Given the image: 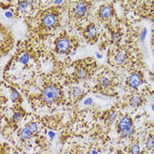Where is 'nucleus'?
<instances>
[{
	"instance_id": "nucleus-1",
	"label": "nucleus",
	"mask_w": 154,
	"mask_h": 154,
	"mask_svg": "<svg viewBox=\"0 0 154 154\" xmlns=\"http://www.w3.org/2000/svg\"><path fill=\"white\" fill-rule=\"evenodd\" d=\"M62 91L60 87L55 84L47 85L41 92L40 99L47 105H52L60 100Z\"/></svg>"
},
{
	"instance_id": "nucleus-2",
	"label": "nucleus",
	"mask_w": 154,
	"mask_h": 154,
	"mask_svg": "<svg viewBox=\"0 0 154 154\" xmlns=\"http://www.w3.org/2000/svg\"><path fill=\"white\" fill-rule=\"evenodd\" d=\"M58 21H59L58 13L54 11L46 12L42 15L40 20L42 27L46 29H52L56 27L58 24Z\"/></svg>"
},
{
	"instance_id": "nucleus-3",
	"label": "nucleus",
	"mask_w": 154,
	"mask_h": 154,
	"mask_svg": "<svg viewBox=\"0 0 154 154\" xmlns=\"http://www.w3.org/2000/svg\"><path fill=\"white\" fill-rule=\"evenodd\" d=\"M72 48V41L67 36H60L56 42V50L61 54H66Z\"/></svg>"
},
{
	"instance_id": "nucleus-4",
	"label": "nucleus",
	"mask_w": 154,
	"mask_h": 154,
	"mask_svg": "<svg viewBox=\"0 0 154 154\" xmlns=\"http://www.w3.org/2000/svg\"><path fill=\"white\" fill-rule=\"evenodd\" d=\"M88 9H89V5H88L87 2L78 1V2H77L75 4V5L73 6L72 13L77 18H83V17H85L87 14Z\"/></svg>"
},
{
	"instance_id": "nucleus-5",
	"label": "nucleus",
	"mask_w": 154,
	"mask_h": 154,
	"mask_svg": "<svg viewBox=\"0 0 154 154\" xmlns=\"http://www.w3.org/2000/svg\"><path fill=\"white\" fill-rule=\"evenodd\" d=\"M143 76L140 72H133L131 73L128 79H127V84L129 87L132 89H137L142 84H143Z\"/></svg>"
},
{
	"instance_id": "nucleus-6",
	"label": "nucleus",
	"mask_w": 154,
	"mask_h": 154,
	"mask_svg": "<svg viewBox=\"0 0 154 154\" xmlns=\"http://www.w3.org/2000/svg\"><path fill=\"white\" fill-rule=\"evenodd\" d=\"M113 12H114L113 9L110 5L104 4V5H101L99 10V17L103 20H108L112 17Z\"/></svg>"
},
{
	"instance_id": "nucleus-7",
	"label": "nucleus",
	"mask_w": 154,
	"mask_h": 154,
	"mask_svg": "<svg viewBox=\"0 0 154 154\" xmlns=\"http://www.w3.org/2000/svg\"><path fill=\"white\" fill-rule=\"evenodd\" d=\"M84 35L87 40H94L98 36V30H97V27H95V25L90 24L89 26H87L86 28L85 29Z\"/></svg>"
},
{
	"instance_id": "nucleus-8",
	"label": "nucleus",
	"mask_w": 154,
	"mask_h": 154,
	"mask_svg": "<svg viewBox=\"0 0 154 154\" xmlns=\"http://www.w3.org/2000/svg\"><path fill=\"white\" fill-rule=\"evenodd\" d=\"M132 125H133L132 119L129 116H125L119 121V122L117 124V129H118V131L120 133V132L123 131L124 129L129 128Z\"/></svg>"
},
{
	"instance_id": "nucleus-9",
	"label": "nucleus",
	"mask_w": 154,
	"mask_h": 154,
	"mask_svg": "<svg viewBox=\"0 0 154 154\" xmlns=\"http://www.w3.org/2000/svg\"><path fill=\"white\" fill-rule=\"evenodd\" d=\"M128 60V54L126 52V50L124 49H121V50H118L116 53L115 56H114V61L116 64H119V65H121V64H124Z\"/></svg>"
},
{
	"instance_id": "nucleus-10",
	"label": "nucleus",
	"mask_w": 154,
	"mask_h": 154,
	"mask_svg": "<svg viewBox=\"0 0 154 154\" xmlns=\"http://www.w3.org/2000/svg\"><path fill=\"white\" fill-rule=\"evenodd\" d=\"M113 85V81L108 76H102L99 79V86L103 91L109 90Z\"/></svg>"
},
{
	"instance_id": "nucleus-11",
	"label": "nucleus",
	"mask_w": 154,
	"mask_h": 154,
	"mask_svg": "<svg viewBox=\"0 0 154 154\" xmlns=\"http://www.w3.org/2000/svg\"><path fill=\"white\" fill-rule=\"evenodd\" d=\"M129 103L130 107H132L134 108H138L142 105L143 98L139 94H133L132 96H130V98L129 100Z\"/></svg>"
},
{
	"instance_id": "nucleus-12",
	"label": "nucleus",
	"mask_w": 154,
	"mask_h": 154,
	"mask_svg": "<svg viewBox=\"0 0 154 154\" xmlns=\"http://www.w3.org/2000/svg\"><path fill=\"white\" fill-rule=\"evenodd\" d=\"M75 75H76V77H77V79H80V80L85 79L89 76V72H88V70L85 67H84L82 65H79L76 69Z\"/></svg>"
},
{
	"instance_id": "nucleus-13",
	"label": "nucleus",
	"mask_w": 154,
	"mask_h": 154,
	"mask_svg": "<svg viewBox=\"0 0 154 154\" xmlns=\"http://www.w3.org/2000/svg\"><path fill=\"white\" fill-rule=\"evenodd\" d=\"M31 6H32L31 1H21V2H19V4L17 5V12L19 13L27 12Z\"/></svg>"
},
{
	"instance_id": "nucleus-14",
	"label": "nucleus",
	"mask_w": 154,
	"mask_h": 154,
	"mask_svg": "<svg viewBox=\"0 0 154 154\" xmlns=\"http://www.w3.org/2000/svg\"><path fill=\"white\" fill-rule=\"evenodd\" d=\"M117 113H116V111H110L107 116H106V118H105V122H106V124L108 125V126H111L112 124H114L115 123V121H116V120H117Z\"/></svg>"
},
{
	"instance_id": "nucleus-15",
	"label": "nucleus",
	"mask_w": 154,
	"mask_h": 154,
	"mask_svg": "<svg viewBox=\"0 0 154 154\" xmlns=\"http://www.w3.org/2000/svg\"><path fill=\"white\" fill-rule=\"evenodd\" d=\"M19 135H20V139H22V140H27V139H29L32 137V133L29 130V129L27 128V126L22 128L20 130V134Z\"/></svg>"
},
{
	"instance_id": "nucleus-16",
	"label": "nucleus",
	"mask_w": 154,
	"mask_h": 154,
	"mask_svg": "<svg viewBox=\"0 0 154 154\" xmlns=\"http://www.w3.org/2000/svg\"><path fill=\"white\" fill-rule=\"evenodd\" d=\"M84 94V90L80 86H74L72 89V96L74 100H78Z\"/></svg>"
},
{
	"instance_id": "nucleus-17",
	"label": "nucleus",
	"mask_w": 154,
	"mask_h": 154,
	"mask_svg": "<svg viewBox=\"0 0 154 154\" xmlns=\"http://www.w3.org/2000/svg\"><path fill=\"white\" fill-rule=\"evenodd\" d=\"M134 132H135V127H134V125H132L129 128L120 132V136H121V137H129L134 134Z\"/></svg>"
},
{
	"instance_id": "nucleus-18",
	"label": "nucleus",
	"mask_w": 154,
	"mask_h": 154,
	"mask_svg": "<svg viewBox=\"0 0 154 154\" xmlns=\"http://www.w3.org/2000/svg\"><path fill=\"white\" fill-rule=\"evenodd\" d=\"M30 61V56L27 54V53H23L21 54V56H20V58H19V62L23 64V65H27Z\"/></svg>"
},
{
	"instance_id": "nucleus-19",
	"label": "nucleus",
	"mask_w": 154,
	"mask_h": 154,
	"mask_svg": "<svg viewBox=\"0 0 154 154\" xmlns=\"http://www.w3.org/2000/svg\"><path fill=\"white\" fill-rule=\"evenodd\" d=\"M10 98H11V100L13 101V102H17V101H19L20 100V93L17 91V90H15V89H12V91H11V93H10Z\"/></svg>"
},
{
	"instance_id": "nucleus-20",
	"label": "nucleus",
	"mask_w": 154,
	"mask_h": 154,
	"mask_svg": "<svg viewBox=\"0 0 154 154\" xmlns=\"http://www.w3.org/2000/svg\"><path fill=\"white\" fill-rule=\"evenodd\" d=\"M141 147L137 143L132 144L129 147V153L130 154H140Z\"/></svg>"
},
{
	"instance_id": "nucleus-21",
	"label": "nucleus",
	"mask_w": 154,
	"mask_h": 154,
	"mask_svg": "<svg viewBox=\"0 0 154 154\" xmlns=\"http://www.w3.org/2000/svg\"><path fill=\"white\" fill-rule=\"evenodd\" d=\"M22 116H23V114L20 110H16L12 116V121L16 123V122H18L21 120Z\"/></svg>"
},
{
	"instance_id": "nucleus-22",
	"label": "nucleus",
	"mask_w": 154,
	"mask_h": 154,
	"mask_svg": "<svg viewBox=\"0 0 154 154\" xmlns=\"http://www.w3.org/2000/svg\"><path fill=\"white\" fill-rule=\"evenodd\" d=\"M27 126V128L29 129V130L31 131L32 135H35V134H36V133L38 132V125H37L36 122L31 121V122H29Z\"/></svg>"
},
{
	"instance_id": "nucleus-23",
	"label": "nucleus",
	"mask_w": 154,
	"mask_h": 154,
	"mask_svg": "<svg viewBox=\"0 0 154 154\" xmlns=\"http://www.w3.org/2000/svg\"><path fill=\"white\" fill-rule=\"evenodd\" d=\"M145 147L148 151H153L154 150V137H149L146 144H145Z\"/></svg>"
},
{
	"instance_id": "nucleus-24",
	"label": "nucleus",
	"mask_w": 154,
	"mask_h": 154,
	"mask_svg": "<svg viewBox=\"0 0 154 154\" xmlns=\"http://www.w3.org/2000/svg\"><path fill=\"white\" fill-rule=\"evenodd\" d=\"M120 39H121V34H120L119 32L115 31V32L112 33V35H111V40H112L114 42H117V41H119Z\"/></svg>"
},
{
	"instance_id": "nucleus-25",
	"label": "nucleus",
	"mask_w": 154,
	"mask_h": 154,
	"mask_svg": "<svg viewBox=\"0 0 154 154\" xmlns=\"http://www.w3.org/2000/svg\"><path fill=\"white\" fill-rule=\"evenodd\" d=\"M147 29L146 28H143L142 31L140 32V35H139V40L141 42H143L145 40V37H146V35H147Z\"/></svg>"
},
{
	"instance_id": "nucleus-26",
	"label": "nucleus",
	"mask_w": 154,
	"mask_h": 154,
	"mask_svg": "<svg viewBox=\"0 0 154 154\" xmlns=\"http://www.w3.org/2000/svg\"><path fill=\"white\" fill-rule=\"evenodd\" d=\"M93 100L92 98H86L84 100V105L85 106H91V105H93Z\"/></svg>"
},
{
	"instance_id": "nucleus-27",
	"label": "nucleus",
	"mask_w": 154,
	"mask_h": 154,
	"mask_svg": "<svg viewBox=\"0 0 154 154\" xmlns=\"http://www.w3.org/2000/svg\"><path fill=\"white\" fill-rule=\"evenodd\" d=\"M4 16L7 18V19H12L14 17V14L12 11H6L4 12Z\"/></svg>"
},
{
	"instance_id": "nucleus-28",
	"label": "nucleus",
	"mask_w": 154,
	"mask_h": 154,
	"mask_svg": "<svg viewBox=\"0 0 154 154\" xmlns=\"http://www.w3.org/2000/svg\"><path fill=\"white\" fill-rule=\"evenodd\" d=\"M48 137L51 138V139H53L55 137H56V133L54 132V131H52V130H48Z\"/></svg>"
},
{
	"instance_id": "nucleus-29",
	"label": "nucleus",
	"mask_w": 154,
	"mask_h": 154,
	"mask_svg": "<svg viewBox=\"0 0 154 154\" xmlns=\"http://www.w3.org/2000/svg\"><path fill=\"white\" fill-rule=\"evenodd\" d=\"M64 1H62V0H60V1H58V0L53 1V4H56V5L62 4H64Z\"/></svg>"
},
{
	"instance_id": "nucleus-30",
	"label": "nucleus",
	"mask_w": 154,
	"mask_h": 154,
	"mask_svg": "<svg viewBox=\"0 0 154 154\" xmlns=\"http://www.w3.org/2000/svg\"><path fill=\"white\" fill-rule=\"evenodd\" d=\"M95 55H96V56H97V57H99V58H102V56H101L100 53L96 52V53H95Z\"/></svg>"
},
{
	"instance_id": "nucleus-31",
	"label": "nucleus",
	"mask_w": 154,
	"mask_h": 154,
	"mask_svg": "<svg viewBox=\"0 0 154 154\" xmlns=\"http://www.w3.org/2000/svg\"><path fill=\"white\" fill-rule=\"evenodd\" d=\"M92 154H99V153H98L96 150H94V149H93V150L92 151Z\"/></svg>"
},
{
	"instance_id": "nucleus-32",
	"label": "nucleus",
	"mask_w": 154,
	"mask_h": 154,
	"mask_svg": "<svg viewBox=\"0 0 154 154\" xmlns=\"http://www.w3.org/2000/svg\"><path fill=\"white\" fill-rule=\"evenodd\" d=\"M152 109L154 111V103H153V105H152Z\"/></svg>"
},
{
	"instance_id": "nucleus-33",
	"label": "nucleus",
	"mask_w": 154,
	"mask_h": 154,
	"mask_svg": "<svg viewBox=\"0 0 154 154\" xmlns=\"http://www.w3.org/2000/svg\"><path fill=\"white\" fill-rule=\"evenodd\" d=\"M115 154H121V153L120 152H117V153H115Z\"/></svg>"
}]
</instances>
